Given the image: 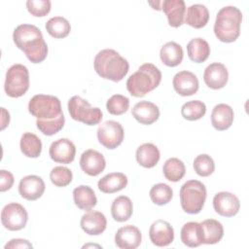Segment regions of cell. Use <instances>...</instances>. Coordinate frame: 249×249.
<instances>
[{"label":"cell","mask_w":249,"mask_h":249,"mask_svg":"<svg viewBox=\"0 0 249 249\" xmlns=\"http://www.w3.org/2000/svg\"><path fill=\"white\" fill-rule=\"evenodd\" d=\"M29 113L37 119V128L47 136H52L62 129L65 118L60 100L50 94H36L28 103Z\"/></svg>","instance_id":"obj_1"},{"label":"cell","mask_w":249,"mask_h":249,"mask_svg":"<svg viewBox=\"0 0 249 249\" xmlns=\"http://www.w3.org/2000/svg\"><path fill=\"white\" fill-rule=\"evenodd\" d=\"M13 40L32 63H40L46 59L48 46L37 26L27 23L19 24L13 32Z\"/></svg>","instance_id":"obj_2"},{"label":"cell","mask_w":249,"mask_h":249,"mask_svg":"<svg viewBox=\"0 0 249 249\" xmlns=\"http://www.w3.org/2000/svg\"><path fill=\"white\" fill-rule=\"evenodd\" d=\"M93 66L101 78L113 82L122 81L129 69L127 60L112 49H104L98 52L94 57Z\"/></svg>","instance_id":"obj_3"},{"label":"cell","mask_w":249,"mask_h":249,"mask_svg":"<svg viewBox=\"0 0 249 249\" xmlns=\"http://www.w3.org/2000/svg\"><path fill=\"white\" fill-rule=\"evenodd\" d=\"M161 81L160 70L152 63H144L138 70L129 76L126 81V89L134 97H143L154 90Z\"/></svg>","instance_id":"obj_4"},{"label":"cell","mask_w":249,"mask_h":249,"mask_svg":"<svg viewBox=\"0 0 249 249\" xmlns=\"http://www.w3.org/2000/svg\"><path fill=\"white\" fill-rule=\"evenodd\" d=\"M241 21L242 13L238 8L234 6L223 7L217 13L214 23L216 37L224 43L234 42L240 34Z\"/></svg>","instance_id":"obj_5"},{"label":"cell","mask_w":249,"mask_h":249,"mask_svg":"<svg viewBox=\"0 0 249 249\" xmlns=\"http://www.w3.org/2000/svg\"><path fill=\"white\" fill-rule=\"evenodd\" d=\"M207 192L204 184L197 180H189L180 189L182 209L188 214L199 213L204 205Z\"/></svg>","instance_id":"obj_6"},{"label":"cell","mask_w":249,"mask_h":249,"mask_svg":"<svg viewBox=\"0 0 249 249\" xmlns=\"http://www.w3.org/2000/svg\"><path fill=\"white\" fill-rule=\"evenodd\" d=\"M70 117L88 125L98 124L102 120V112L98 107H92L90 103L79 95L72 96L68 101Z\"/></svg>","instance_id":"obj_7"},{"label":"cell","mask_w":249,"mask_h":249,"mask_svg":"<svg viewBox=\"0 0 249 249\" xmlns=\"http://www.w3.org/2000/svg\"><path fill=\"white\" fill-rule=\"evenodd\" d=\"M29 89V72L26 66L17 63L6 73L4 89L10 97H20Z\"/></svg>","instance_id":"obj_8"},{"label":"cell","mask_w":249,"mask_h":249,"mask_svg":"<svg viewBox=\"0 0 249 249\" xmlns=\"http://www.w3.org/2000/svg\"><path fill=\"white\" fill-rule=\"evenodd\" d=\"M28 221V214L25 208L18 203L11 202L5 205L1 211V222L5 229L9 231L22 230Z\"/></svg>","instance_id":"obj_9"},{"label":"cell","mask_w":249,"mask_h":249,"mask_svg":"<svg viewBox=\"0 0 249 249\" xmlns=\"http://www.w3.org/2000/svg\"><path fill=\"white\" fill-rule=\"evenodd\" d=\"M124 131L119 122L109 120L97 128V138L99 143L107 149L113 150L120 146L124 140Z\"/></svg>","instance_id":"obj_10"},{"label":"cell","mask_w":249,"mask_h":249,"mask_svg":"<svg viewBox=\"0 0 249 249\" xmlns=\"http://www.w3.org/2000/svg\"><path fill=\"white\" fill-rule=\"evenodd\" d=\"M214 210L223 217H233L240 208L238 197L230 192L217 193L213 197Z\"/></svg>","instance_id":"obj_11"},{"label":"cell","mask_w":249,"mask_h":249,"mask_svg":"<svg viewBox=\"0 0 249 249\" xmlns=\"http://www.w3.org/2000/svg\"><path fill=\"white\" fill-rule=\"evenodd\" d=\"M49 154L54 162L68 164L75 159L76 147L71 140L60 138L51 144Z\"/></svg>","instance_id":"obj_12"},{"label":"cell","mask_w":249,"mask_h":249,"mask_svg":"<svg viewBox=\"0 0 249 249\" xmlns=\"http://www.w3.org/2000/svg\"><path fill=\"white\" fill-rule=\"evenodd\" d=\"M149 237L154 245L164 247L172 243L174 239V230L167 221L160 219L151 225Z\"/></svg>","instance_id":"obj_13"},{"label":"cell","mask_w":249,"mask_h":249,"mask_svg":"<svg viewBox=\"0 0 249 249\" xmlns=\"http://www.w3.org/2000/svg\"><path fill=\"white\" fill-rule=\"evenodd\" d=\"M229 80V72L227 67L220 62L209 64L203 73V81L205 85L212 89L224 88Z\"/></svg>","instance_id":"obj_14"},{"label":"cell","mask_w":249,"mask_h":249,"mask_svg":"<svg viewBox=\"0 0 249 249\" xmlns=\"http://www.w3.org/2000/svg\"><path fill=\"white\" fill-rule=\"evenodd\" d=\"M80 166L86 174L89 176H97L104 170L106 160L101 153L93 149H89L82 154L80 158Z\"/></svg>","instance_id":"obj_15"},{"label":"cell","mask_w":249,"mask_h":249,"mask_svg":"<svg viewBox=\"0 0 249 249\" xmlns=\"http://www.w3.org/2000/svg\"><path fill=\"white\" fill-rule=\"evenodd\" d=\"M46 189L43 179L37 175H27L18 184L19 195L27 200H36L42 196Z\"/></svg>","instance_id":"obj_16"},{"label":"cell","mask_w":249,"mask_h":249,"mask_svg":"<svg viewBox=\"0 0 249 249\" xmlns=\"http://www.w3.org/2000/svg\"><path fill=\"white\" fill-rule=\"evenodd\" d=\"M175 91L182 96H190L198 90L199 83L196 75L184 70L175 74L172 80Z\"/></svg>","instance_id":"obj_17"},{"label":"cell","mask_w":249,"mask_h":249,"mask_svg":"<svg viewBox=\"0 0 249 249\" xmlns=\"http://www.w3.org/2000/svg\"><path fill=\"white\" fill-rule=\"evenodd\" d=\"M142 241L140 230L132 225L120 228L115 234V243L121 249H135Z\"/></svg>","instance_id":"obj_18"},{"label":"cell","mask_w":249,"mask_h":249,"mask_svg":"<svg viewBox=\"0 0 249 249\" xmlns=\"http://www.w3.org/2000/svg\"><path fill=\"white\" fill-rule=\"evenodd\" d=\"M160 8L172 27H179L184 23L186 15V4L183 0H164L160 2Z\"/></svg>","instance_id":"obj_19"},{"label":"cell","mask_w":249,"mask_h":249,"mask_svg":"<svg viewBox=\"0 0 249 249\" xmlns=\"http://www.w3.org/2000/svg\"><path fill=\"white\" fill-rule=\"evenodd\" d=\"M82 230L89 235L101 234L107 227V220L103 213L95 210H89L81 218Z\"/></svg>","instance_id":"obj_20"},{"label":"cell","mask_w":249,"mask_h":249,"mask_svg":"<svg viewBox=\"0 0 249 249\" xmlns=\"http://www.w3.org/2000/svg\"><path fill=\"white\" fill-rule=\"evenodd\" d=\"M131 114L138 123L149 125L158 121L160 117V109L155 103L143 100L133 106Z\"/></svg>","instance_id":"obj_21"},{"label":"cell","mask_w":249,"mask_h":249,"mask_svg":"<svg viewBox=\"0 0 249 249\" xmlns=\"http://www.w3.org/2000/svg\"><path fill=\"white\" fill-rule=\"evenodd\" d=\"M233 110L225 103L217 104L211 113V124L215 129L219 131L226 130L231 127L233 122Z\"/></svg>","instance_id":"obj_22"},{"label":"cell","mask_w":249,"mask_h":249,"mask_svg":"<svg viewBox=\"0 0 249 249\" xmlns=\"http://www.w3.org/2000/svg\"><path fill=\"white\" fill-rule=\"evenodd\" d=\"M127 185V177L122 172H112L102 177L98 183V189L104 194H113L124 189Z\"/></svg>","instance_id":"obj_23"},{"label":"cell","mask_w":249,"mask_h":249,"mask_svg":"<svg viewBox=\"0 0 249 249\" xmlns=\"http://www.w3.org/2000/svg\"><path fill=\"white\" fill-rule=\"evenodd\" d=\"M135 157L137 162L141 166L152 168L159 162L160 154L158 147L153 143H144L137 148Z\"/></svg>","instance_id":"obj_24"},{"label":"cell","mask_w":249,"mask_h":249,"mask_svg":"<svg viewBox=\"0 0 249 249\" xmlns=\"http://www.w3.org/2000/svg\"><path fill=\"white\" fill-rule=\"evenodd\" d=\"M73 199L75 205L84 211L91 210L97 203V198L93 190L86 185H81L74 189Z\"/></svg>","instance_id":"obj_25"},{"label":"cell","mask_w":249,"mask_h":249,"mask_svg":"<svg viewBox=\"0 0 249 249\" xmlns=\"http://www.w3.org/2000/svg\"><path fill=\"white\" fill-rule=\"evenodd\" d=\"M209 19V11L205 5L194 4L187 9L184 21L194 28H202Z\"/></svg>","instance_id":"obj_26"},{"label":"cell","mask_w":249,"mask_h":249,"mask_svg":"<svg viewBox=\"0 0 249 249\" xmlns=\"http://www.w3.org/2000/svg\"><path fill=\"white\" fill-rule=\"evenodd\" d=\"M183 49L176 42H167L165 43L160 51V57L162 63L168 67H175L179 65L183 60Z\"/></svg>","instance_id":"obj_27"},{"label":"cell","mask_w":249,"mask_h":249,"mask_svg":"<svg viewBox=\"0 0 249 249\" xmlns=\"http://www.w3.org/2000/svg\"><path fill=\"white\" fill-rule=\"evenodd\" d=\"M202 230V243L216 244L224 235L223 225L215 219H207L200 223Z\"/></svg>","instance_id":"obj_28"},{"label":"cell","mask_w":249,"mask_h":249,"mask_svg":"<svg viewBox=\"0 0 249 249\" xmlns=\"http://www.w3.org/2000/svg\"><path fill=\"white\" fill-rule=\"evenodd\" d=\"M187 53L192 61L201 63L208 58L210 54V46L207 41L200 37L194 38L187 45Z\"/></svg>","instance_id":"obj_29"},{"label":"cell","mask_w":249,"mask_h":249,"mask_svg":"<svg viewBox=\"0 0 249 249\" xmlns=\"http://www.w3.org/2000/svg\"><path fill=\"white\" fill-rule=\"evenodd\" d=\"M133 212V205L130 198L126 196H120L116 197L111 205V214L115 221H127Z\"/></svg>","instance_id":"obj_30"},{"label":"cell","mask_w":249,"mask_h":249,"mask_svg":"<svg viewBox=\"0 0 249 249\" xmlns=\"http://www.w3.org/2000/svg\"><path fill=\"white\" fill-rule=\"evenodd\" d=\"M181 240L189 247H197L202 244V230L200 223L188 222L181 229Z\"/></svg>","instance_id":"obj_31"},{"label":"cell","mask_w":249,"mask_h":249,"mask_svg":"<svg viewBox=\"0 0 249 249\" xmlns=\"http://www.w3.org/2000/svg\"><path fill=\"white\" fill-rule=\"evenodd\" d=\"M19 147L21 153L27 158H38L42 152V141L36 134L24 132L20 137Z\"/></svg>","instance_id":"obj_32"},{"label":"cell","mask_w":249,"mask_h":249,"mask_svg":"<svg viewBox=\"0 0 249 249\" xmlns=\"http://www.w3.org/2000/svg\"><path fill=\"white\" fill-rule=\"evenodd\" d=\"M162 171L164 177L168 181L178 182L184 177L186 173V167L181 160L177 158H170L163 163Z\"/></svg>","instance_id":"obj_33"},{"label":"cell","mask_w":249,"mask_h":249,"mask_svg":"<svg viewBox=\"0 0 249 249\" xmlns=\"http://www.w3.org/2000/svg\"><path fill=\"white\" fill-rule=\"evenodd\" d=\"M46 30L53 38H65L71 30L69 21L63 17H53L46 22Z\"/></svg>","instance_id":"obj_34"},{"label":"cell","mask_w":249,"mask_h":249,"mask_svg":"<svg viewBox=\"0 0 249 249\" xmlns=\"http://www.w3.org/2000/svg\"><path fill=\"white\" fill-rule=\"evenodd\" d=\"M206 113V106L200 100H191L184 103L181 107V115L188 121L201 119Z\"/></svg>","instance_id":"obj_35"},{"label":"cell","mask_w":249,"mask_h":249,"mask_svg":"<svg viewBox=\"0 0 249 249\" xmlns=\"http://www.w3.org/2000/svg\"><path fill=\"white\" fill-rule=\"evenodd\" d=\"M151 200L157 205H165L167 204L173 196V191L170 186L164 183H159L154 185L150 192Z\"/></svg>","instance_id":"obj_36"},{"label":"cell","mask_w":249,"mask_h":249,"mask_svg":"<svg viewBox=\"0 0 249 249\" xmlns=\"http://www.w3.org/2000/svg\"><path fill=\"white\" fill-rule=\"evenodd\" d=\"M194 169L197 175L207 177L215 170L214 160L209 155L200 154L194 160Z\"/></svg>","instance_id":"obj_37"},{"label":"cell","mask_w":249,"mask_h":249,"mask_svg":"<svg viewBox=\"0 0 249 249\" xmlns=\"http://www.w3.org/2000/svg\"><path fill=\"white\" fill-rule=\"evenodd\" d=\"M129 108V99L122 94L112 95L106 103L107 111L115 116L124 114Z\"/></svg>","instance_id":"obj_38"},{"label":"cell","mask_w":249,"mask_h":249,"mask_svg":"<svg viewBox=\"0 0 249 249\" xmlns=\"http://www.w3.org/2000/svg\"><path fill=\"white\" fill-rule=\"evenodd\" d=\"M73 178L72 171L65 166H55L50 172V179L56 187L68 186Z\"/></svg>","instance_id":"obj_39"},{"label":"cell","mask_w":249,"mask_h":249,"mask_svg":"<svg viewBox=\"0 0 249 249\" xmlns=\"http://www.w3.org/2000/svg\"><path fill=\"white\" fill-rule=\"evenodd\" d=\"M52 3L50 0H28L26 8L34 17H45L51 11Z\"/></svg>","instance_id":"obj_40"},{"label":"cell","mask_w":249,"mask_h":249,"mask_svg":"<svg viewBox=\"0 0 249 249\" xmlns=\"http://www.w3.org/2000/svg\"><path fill=\"white\" fill-rule=\"evenodd\" d=\"M14 176L10 171L5 169L0 170V191L6 192L10 190L14 184Z\"/></svg>","instance_id":"obj_41"},{"label":"cell","mask_w":249,"mask_h":249,"mask_svg":"<svg viewBox=\"0 0 249 249\" xmlns=\"http://www.w3.org/2000/svg\"><path fill=\"white\" fill-rule=\"evenodd\" d=\"M33 245L27 240L22 238H13L6 245L5 249H14V248H32Z\"/></svg>","instance_id":"obj_42"},{"label":"cell","mask_w":249,"mask_h":249,"mask_svg":"<svg viewBox=\"0 0 249 249\" xmlns=\"http://www.w3.org/2000/svg\"><path fill=\"white\" fill-rule=\"evenodd\" d=\"M1 130L5 129V127L10 123V114L8 111H6L5 108H1Z\"/></svg>","instance_id":"obj_43"}]
</instances>
